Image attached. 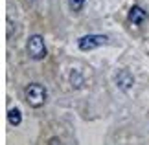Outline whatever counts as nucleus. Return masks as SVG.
<instances>
[{
    "label": "nucleus",
    "instance_id": "obj_1",
    "mask_svg": "<svg viewBox=\"0 0 149 145\" xmlns=\"http://www.w3.org/2000/svg\"><path fill=\"white\" fill-rule=\"evenodd\" d=\"M24 94H26L28 103H30L31 107H35V108H41L44 103H46V97H48L46 88H44L41 83H30L26 86Z\"/></svg>",
    "mask_w": 149,
    "mask_h": 145
},
{
    "label": "nucleus",
    "instance_id": "obj_2",
    "mask_svg": "<svg viewBox=\"0 0 149 145\" xmlns=\"http://www.w3.org/2000/svg\"><path fill=\"white\" fill-rule=\"evenodd\" d=\"M26 50H28V55L31 57L33 61H42L46 57L48 50L44 46V40L41 35H31L28 39V44H26Z\"/></svg>",
    "mask_w": 149,
    "mask_h": 145
},
{
    "label": "nucleus",
    "instance_id": "obj_3",
    "mask_svg": "<svg viewBox=\"0 0 149 145\" xmlns=\"http://www.w3.org/2000/svg\"><path fill=\"white\" fill-rule=\"evenodd\" d=\"M109 42L107 35H85L77 40V46L81 51H90L94 48H100V46H105Z\"/></svg>",
    "mask_w": 149,
    "mask_h": 145
},
{
    "label": "nucleus",
    "instance_id": "obj_4",
    "mask_svg": "<svg viewBox=\"0 0 149 145\" xmlns=\"http://www.w3.org/2000/svg\"><path fill=\"white\" fill-rule=\"evenodd\" d=\"M114 83L120 90H129L134 85V75L129 70H118L116 75H114Z\"/></svg>",
    "mask_w": 149,
    "mask_h": 145
},
{
    "label": "nucleus",
    "instance_id": "obj_5",
    "mask_svg": "<svg viewBox=\"0 0 149 145\" xmlns=\"http://www.w3.org/2000/svg\"><path fill=\"white\" fill-rule=\"evenodd\" d=\"M127 17H129V22H131V24H134V26H142L149 19L147 11L142 8V6H133V8L129 9V15Z\"/></svg>",
    "mask_w": 149,
    "mask_h": 145
},
{
    "label": "nucleus",
    "instance_id": "obj_6",
    "mask_svg": "<svg viewBox=\"0 0 149 145\" xmlns=\"http://www.w3.org/2000/svg\"><path fill=\"white\" fill-rule=\"evenodd\" d=\"M8 119H9V123L17 127V125H20V121H22V112H20V108H17V107H11L8 110Z\"/></svg>",
    "mask_w": 149,
    "mask_h": 145
},
{
    "label": "nucleus",
    "instance_id": "obj_7",
    "mask_svg": "<svg viewBox=\"0 0 149 145\" xmlns=\"http://www.w3.org/2000/svg\"><path fill=\"white\" fill-rule=\"evenodd\" d=\"M68 79H70V85L74 86V88H81V86H83V75H81V72H77V70H70V75H68Z\"/></svg>",
    "mask_w": 149,
    "mask_h": 145
},
{
    "label": "nucleus",
    "instance_id": "obj_8",
    "mask_svg": "<svg viewBox=\"0 0 149 145\" xmlns=\"http://www.w3.org/2000/svg\"><path fill=\"white\" fill-rule=\"evenodd\" d=\"M85 2H87V0H68V6H70V9L74 13H79V11L83 9Z\"/></svg>",
    "mask_w": 149,
    "mask_h": 145
},
{
    "label": "nucleus",
    "instance_id": "obj_9",
    "mask_svg": "<svg viewBox=\"0 0 149 145\" xmlns=\"http://www.w3.org/2000/svg\"><path fill=\"white\" fill-rule=\"evenodd\" d=\"M61 140H59V138H52V140H50V143H59Z\"/></svg>",
    "mask_w": 149,
    "mask_h": 145
}]
</instances>
